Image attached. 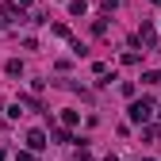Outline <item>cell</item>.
Wrapping results in <instances>:
<instances>
[{"instance_id": "obj_1", "label": "cell", "mask_w": 161, "mask_h": 161, "mask_svg": "<svg viewBox=\"0 0 161 161\" xmlns=\"http://www.w3.org/2000/svg\"><path fill=\"white\" fill-rule=\"evenodd\" d=\"M150 115H153V104H150V100H138V104H130V119H134V123H146Z\"/></svg>"}, {"instance_id": "obj_2", "label": "cell", "mask_w": 161, "mask_h": 161, "mask_svg": "<svg viewBox=\"0 0 161 161\" xmlns=\"http://www.w3.org/2000/svg\"><path fill=\"white\" fill-rule=\"evenodd\" d=\"M27 146H31V150H42V146H46V134H42V130H31V134H27Z\"/></svg>"}, {"instance_id": "obj_3", "label": "cell", "mask_w": 161, "mask_h": 161, "mask_svg": "<svg viewBox=\"0 0 161 161\" xmlns=\"http://www.w3.org/2000/svg\"><path fill=\"white\" fill-rule=\"evenodd\" d=\"M138 38H142L146 46H157V31H153L150 23H142V35H138Z\"/></svg>"}, {"instance_id": "obj_4", "label": "cell", "mask_w": 161, "mask_h": 161, "mask_svg": "<svg viewBox=\"0 0 161 161\" xmlns=\"http://www.w3.org/2000/svg\"><path fill=\"white\" fill-rule=\"evenodd\" d=\"M69 12H73V15H85L88 8H85V0H69Z\"/></svg>"}, {"instance_id": "obj_5", "label": "cell", "mask_w": 161, "mask_h": 161, "mask_svg": "<svg viewBox=\"0 0 161 161\" xmlns=\"http://www.w3.org/2000/svg\"><path fill=\"white\" fill-rule=\"evenodd\" d=\"M146 85H161V73L153 69V73H146Z\"/></svg>"}, {"instance_id": "obj_6", "label": "cell", "mask_w": 161, "mask_h": 161, "mask_svg": "<svg viewBox=\"0 0 161 161\" xmlns=\"http://www.w3.org/2000/svg\"><path fill=\"white\" fill-rule=\"evenodd\" d=\"M77 161H92V157H88V153H85V150H80V153H77Z\"/></svg>"}]
</instances>
